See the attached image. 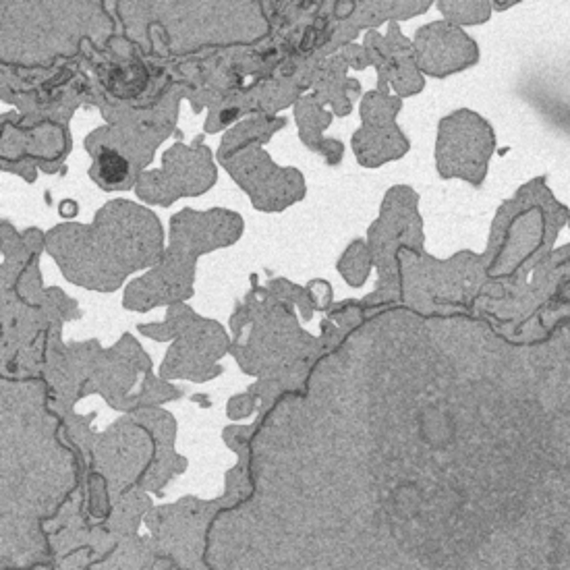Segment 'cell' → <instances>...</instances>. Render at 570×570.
Listing matches in <instances>:
<instances>
[{
	"label": "cell",
	"mask_w": 570,
	"mask_h": 570,
	"mask_svg": "<svg viewBox=\"0 0 570 570\" xmlns=\"http://www.w3.org/2000/svg\"><path fill=\"white\" fill-rule=\"evenodd\" d=\"M98 166H100V177L110 185L121 183L127 177V172H129L127 160L119 152H114V149H102V154L98 158Z\"/></svg>",
	"instance_id": "obj_1"
}]
</instances>
